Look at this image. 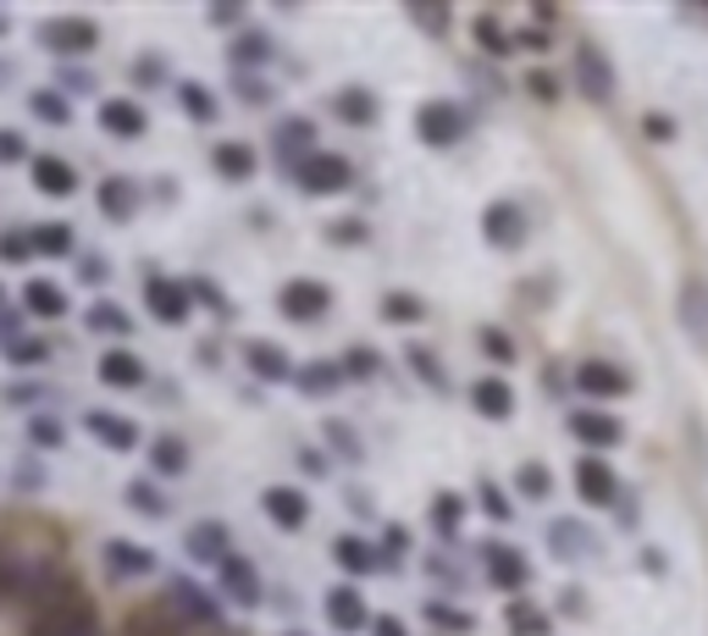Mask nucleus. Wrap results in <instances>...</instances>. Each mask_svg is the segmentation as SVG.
<instances>
[{
	"label": "nucleus",
	"instance_id": "ea45409f",
	"mask_svg": "<svg viewBox=\"0 0 708 636\" xmlns=\"http://www.w3.org/2000/svg\"><path fill=\"white\" fill-rule=\"evenodd\" d=\"M12 360H23V366H34V360H45V349H40V344H18V349H12Z\"/></svg>",
	"mask_w": 708,
	"mask_h": 636
},
{
	"label": "nucleus",
	"instance_id": "72a5a7b5",
	"mask_svg": "<svg viewBox=\"0 0 708 636\" xmlns=\"http://www.w3.org/2000/svg\"><path fill=\"white\" fill-rule=\"evenodd\" d=\"M410 366H416V371H421L427 382H443V371H438V366L427 360V349H410Z\"/></svg>",
	"mask_w": 708,
	"mask_h": 636
},
{
	"label": "nucleus",
	"instance_id": "5701e85b",
	"mask_svg": "<svg viewBox=\"0 0 708 636\" xmlns=\"http://www.w3.org/2000/svg\"><path fill=\"white\" fill-rule=\"evenodd\" d=\"M487 559H493V570H498V575H493L498 586H521V581H526V559H521V553H504V548H493Z\"/></svg>",
	"mask_w": 708,
	"mask_h": 636
},
{
	"label": "nucleus",
	"instance_id": "c85d7f7f",
	"mask_svg": "<svg viewBox=\"0 0 708 636\" xmlns=\"http://www.w3.org/2000/svg\"><path fill=\"white\" fill-rule=\"evenodd\" d=\"M388 315H394V322H416L421 304H416L410 293H388Z\"/></svg>",
	"mask_w": 708,
	"mask_h": 636
},
{
	"label": "nucleus",
	"instance_id": "c03bdc74",
	"mask_svg": "<svg viewBox=\"0 0 708 636\" xmlns=\"http://www.w3.org/2000/svg\"><path fill=\"white\" fill-rule=\"evenodd\" d=\"M40 244H45V249H67V244H73V238H67V233H56V227H51V233H45V238H40Z\"/></svg>",
	"mask_w": 708,
	"mask_h": 636
},
{
	"label": "nucleus",
	"instance_id": "f3484780",
	"mask_svg": "<svg viewBox=\"0 0 708 636\" xmlns=\"http://www.w3.org/2000/svg\"><path fill=\"white\" fill-rule=\"evenodd\" d=\"M100 377L106 382H117V388H133V382H144V371H139V360L133 355H100Z\"/></svg>",
	"mask_w": 708,
	"mask_h": 636
},
{
	"label": "nucleus",
	"instance_id": "393cba45",
	"mask_svg": "<svg viewBox=\"0 0 708 636\" xmlns=\"http://www.w3.org/2000/svg\"><path fill=\"white\" fill-rule=\"evenodd\" d=\"M40 636H100V625L89 619V614H62L56 625H45Z\"/></svg>",
	"mask_w": 708,
	"mask_h": 636
},
{
	"label": "nucleus",
	"instance_id": "b1692460",
	"mask_svg": "<svg viewBox=\"0 0 708 636\" xmlns=\"http://www.w3.org/2000/svg\"><path fill=\"white\" fill-rule=\"evenodd\" d=\"M29 304H34V315H62L67 310L62 288H51V282H29Z\"/></svg>",
	"mask_w": 708,
	"mask_h": 636
},
{
	"label": "nucleus",
	"instance_id": "a878e982",
	"mask_svg": "<svg viewBox=\"0 0 708 636\" xmlns=\"http://www.w3.org/2000/svg\"><path fill=\"white\" fill-rule=\"evenodd\" d=\"M310 144V122H282L277 128V150L288 155V150H304Z\"/></svg>",
	"mask_w": 708,
	"mask_h": 636
},
{
	"label": "nucleus",
	"instance_id": "c9c22d12",
	"mask_svg": "<svg viewBox=\"0 0 708 636\" xmlns=\"http://www.w3.org/2000/svg\"><path fill=\"white\" fill-rule=\"evenodd\" d=\"M337 553H343V564H354V570H366V548H361V542H337Z\"/></svg>",
	"mask_w": 708,
	"mask_h": 636
},
{
	"label": "nucleus",
	"instance_id": "a18cd8bd",
	"mask_svg": "<svg viewBox=\"0 0 708 636\" xmlns=\"http://www.w3.org/2000/svg\"><path fill=\"white\" fill-rule=\"evenodd\" d=\"M377 636H399V625L394 619H377Z\"/></svg>",
	"mask_w": 708,
	"mask_h": 636
},
{
	"label": "nucleus",
	"instance_id": "f03ea898",
	"mask_svg": "<svg viewBox=\"0 0 708 636\" xmlns=\"http://www.w3.org/2000/svg\"><path fill=\"white\" fill-rule=\"evenodd\" d=\"M326 304H332V293H326L321 282H288V288H282V310L299 315V322H315Z\"/></svg>",
	"mask_w": 708,
	"mask_h": 636
},
{
	"label": "nucleus",
	"instance_id": "6e6552de",
	"mask_svg": "<svg viewBox=\"0 0 708 636\" xmlns=\"http://www.w3.org/2000/svg\"><path fill=\"white\" fill-rule=\"evenodd\" d=\"M266 515H271L277 526H299V520L310 515V504H304V493H293V487H271V493H266Z\"/></svg>",
	"mask_w": 708,
	"mask_h": 636
},
{
	"label": "nucleus",
	"instance_id": "423d86ee",
	"mask_svg": "<svg viewBox=\"0 0 708 636\" xmlns=\"http://www.w3.org/2000/svg\"><path fill=\"white\" fill-rule=\"evenodd\" d=\"M576 482H581V498H587V504H614V471H609V465L581 460Z\"/></svg>",
	"mask_w": 708,
	"mask_h": 636
},
{
	"label": "nucleus",
	"instance_id": "bb28decb",
	"mask_svg": "<svg viewBox=\"0 0 708 636\" xmlns=\"http://www.w3.org/2000/svg\"><path fill=\"white\" fill-rule=\"evenodd\" d=\"M128 498H133V509H144V515H161V509H167V498H161V493H150V482H133V493H128Z\"/></svg>",
	"mask_w": 708,
	"mask_h": 636
},
{
	"label": "nucleus",
	"instance_id": "2f4dec72",
	"mask_svg": "<svg viewBox=\"0 0 708 636\" xmlns=\"http://www.w3.org/2000/svg\"><path fill=\"white\" fill-rule=\"evenodd\" d=\"M178 597H183V603L194 608V619H216V608H211V603H205L200 592H189V586H178Z\"/></svg>",
	"mask_w": 708,
	"mask_h": 636
},
{
	"label": "nucleus",
	"instance_id": "79ce46f5",
	"mask_svg": "<svg viewBox=\"0 0 708 636\" xmlns=\"http://www.w3.org/2000/svg\"><path fill=\"white\" fill-rule=\"evenodd\" d=\"M343 111H348V117H372V106H366V95H348V100H343Z\"/></svg>",
	"mask_w": 708,
	"mask_h": 636
},
{
	"label": "nucleus",
	"instance_id": "a211bd4d",
	"mask_svg": "<svg viewBox=\"0 0 708 636\" xmlns=\"http://www.w3.org/2000/svg\"><path fill=\"white\" fill-rule=\"evenodd\" d=\"M144 293H150V304L161 310V322H183V315H189V304H183V293H178L172 282H155V277H150Z\"/></svg>",
	"mask_w": 708,
	"mask_h": 636
},
{
	"label": "nucleus",
	"instance_id": "473e14b6",
	"mask_svg": "<svg viewBox=\"0 0 708 636\" xmlns=\"http://www.w3.org/2000/svg\"><path fill=\"white\" fill-rule=\"evenodd\" d=\"M95 327H111V333H122L128 322H122V315H117V304H100V310H95Z\"/></svg>",
	"mask_w": 708,
	"mask_h": 636
},
{
	"label": "nucleus",
	"instance_id": "f257e3e1",
	"mask_svg": "<svg viewBox=\"0 0 708 636\" xmlns=\"http://www.w3.org/2000/svg\"><path fill=\"white\" fill-rule=\"evenodd\" d=\"M416 128L432 139V144H454L460 133H465V117L449 106V100H432V106H421V117H416Z\"/></svg>",
	"mask_w": 708,
	"mask_h": 636
},
{
	"label": "nucleus",
	"instance_id": "6ab92c4d",
	"mask_svg": "<svg viewBox=\"0 0 708 636\" xmlns=\"http://www.w3.org/2000/svg\"><path fill=\"white\" fill-rule=\"evenodd\" d=\"M106 564L133 570V575H150V570H155V559H150V553H139V548H128V542H106Z\"/></svg>",
	"mask_w": 708,
	"mask_h": 636
},
{
	"label": "nucleus",
	"instance_id": "7ed1b4c3",
	"mask_svg": "<svg viewBox=\"0 0 708 636\" xmlns=\"http://www.w3.org/2000/svg\"><path fill=\"white\" fill-rule=\"evenodd\" d=\"M304 188H310V194L348 188V166H343L337 155H315V161H304Z\"/></svg>",
	"mask_w": 708,
	"mask_h": 636
},
{
	"label": "nucleus",
	"instance_id": "37998d69",
	"mask_svg": "<svg viewBox=\"0 0 708 636\" xmlns=\"http://www.w3.org/2000/svg\"><path fill=\"white\" fill-rule=\"evenodd\" d=\"M34 438H40V443H45V449H56V438H62V432H56V427H51V421H40V427H34Z\"/></svg>",
	"mask_w": 708,
	"mask_h": 636
},
{
	"label": "nucleus",
	"instance_id": "ddd939ff",
	"mask_svg": "<svg viewBox=\"0 0 708 636\" xmlns=\"http://www.w3.org/2000/svg\"><path fill=\"white\" fill-rule=\"evenodd\" d=\"M576 67H581V84H587V95H592V100H609V95H614V78H609L603 56L581 51V56H576Z\"/></svg>",
	"mask_w": 708,
	"mask_h": 636
},
{
	"label": "nucleus",
	"instance_id": "1a4fd4ad",
	"mask_svg": "<svg viewBox=\"0 0 708 636\" xmlns=\"http://www.w3.org/2000/svg\"><path fill=\"white\" fill-rule=\"evenodd\" d=\"M45 40H51V51H89L95 45V23H51L45 29Z\"/></svg>",
	"mask_w": 708,
	"mask_h": 636
},
{
	"label": "nucleus",
	"instance_id": "a19ab883",
	"mask_svg": "<svg viewBox=\"0 0 708 636\" xmlns=\"http://www.w3.org/2000/svg\"><path fill=\"white\" fill-rule=\"evenodd\" d=\"M438 625H449V630H465L471 619H465V614H454V608H438Z\"/></svg>",
	"mask_w": 708,
	"mask_h": 636
},
{
	"label": "nucleus",
	"instance_id": "4be33fe9",
	"mask_svg": "<svg viewBox=\"0 0 708 636\" xmlns=\"http://www.w3.org/2000/svg\"><path fill=\"white\" fill-rule=\"evenodd\" d=\"M249 366H255L260 377H271V382H282V377H288V360H282L271 344H249Z\"/></svg>",
	"mask_w": 708,
	"mask_h": 636
},
{
	"label": "nucleus",
	"instance_id": "f704fd0d",
	"mask_svg": "<svg viewBox=\"0 0 708 636\" xmlns=\"http://www.w3.org/2000/svg\"><path fill=\"white\" fill-rule=\"evenodd\" d=\"M155 465H161V471H178V465H183V449H178V443H161V449H155Z\"/></svg>",
	"mask_w": 708,
	"mask_h": 636
},
{
	"label": "nucleus",
	"instance_id": "9b49d317",
	"mask_svg": "<svg viewBox=\"0 0 708 636\" xmlns=\"http://www.w3.org/2000/svg\"><path fill=\"white\" fill-rule=\"evenodd\" d=\"M89 432H95V438H106L111 449H133V443H139L133 421H122V416H106V410H95V416H89Z\"/></svg>",
	"mask_w": 708,
	"mask_h": 636
},
{
	"label": "nucleus",
	"instance_id": "39448f33",
	"mask_svg": "<svg viewBox=\"0 0 708 636\" xmlns=\"http://www.w3.org/2000/svg\"><path fill=\"white\" fill-rule=\"evenodd\" d=\"M570 432H576L581 443H598V449L620 443V421H614V416H598V410H581V416H570Z\"/></svg>",
	"mask_w": 708,
	"mask_h": 636
},
{
	"label": "nucleus",
	"instance_id": "4468645a",
	"mask_svg": "<svg viewBox=\"0 0 708 636\" xmlns=\"http://www.w3.org/2000/svg\"><path fill=\"white\" fill-rule=\"evenodd\" d=\"M100 117H106V128H117L122 139H139V133H144V111H139L133 100H106Z\"/></svg>",
	"mask_w": 708,
	"mask_h": 636
},
{
	"label": "nucleus",
	"instance_id": "9d476101",
	"mask_svg": "<svg viewBox=\"0 0 708 636\" xmlns=\"http://www.w3.org/2000/svg\"><path fill=\"white\" fill-rule=\"evenodd\" d=\"M34 177H40V188H45V194H73V188H78L73 166H67V161H56V155H40V161H34Z\"/></svg>",
	"mask_w": 708,
	"mask_h": 636
},
{
	"label": "nucleus",
	"instance_id": "c756f323",
	"mask_svg": "<svg viewBox=\"0 0 708 636\" xmlns=\"http://www.w3.org/2000/svg\"><path fill=\"white\" fill-rule=\"evenodd\" d=\"M183 106H189L194 117H211V111H216V100H211L205 89H183Z\"/></svg>",
	"mask_w": 708,
	"mask_h": 636
},
{
	"label": "nucleus",
	"instance_id": "412c9836",
	"mask_svg": "<svg viewBox=\"0 0 708 636\" xmlns=\"http://www.w3.org/2000/svg\"><path fill=\"white\" fill-rule=\"evenodd\" d=\"M222 548H227L222 526H194V531H189V553H194V559H222Z\"/></svg>",
	"mask_w": 708,
	"mask_h": 636
},
{
	"label": "nucleus",
	"instance_id": "7c9ffc66",
	"mask_svg": "<svg viewBox=\"0 0 708 636\" xmlns=\"http://www.w3.org/2000/svg\"><path fill=\"white\" fill-rule=\"evenodd\" d=\"M100 200H106V211H128V205H133V194H128L122 183H106V188H100Z\"/></svg>",
	"mask_w": 708,
	"mask_h": 636
},
{
	"label": "nucleus",
	"instance_id": "cd10ccee",
	"mask_svg": "<svg viewBox=\"0 0 708 636\" xmlns=\"http://www.w3.org/2000/svg\"><path fill=\"white\" fill-rule=\"evenodd\" d=\"M521 487H526V498H548V471L543 465H526L521 471Z\"/></svg>",
	"mask_w": 708,
	"mask_h": 636
},
{
	"label": "nucleus",
	"instance_id": "20e7f679",
	"mask_svg": "<svg viewBox=\"0 0 708 636\" xmlns=\"http://www.w3.org/2000/svg\"><path fill=\"white\" fill-rule=\"evenodd\" d=\"M576 377H581V388H587V394H609V399H620V394L631 388V377H625L620 366H603V360H587Z\"/></svg>",
	"mask_w": 708,
	"mask_h": 636
},
{
	"label": "nucleus",
	"instance_id": "aec40b11",
	"mask_svg": "<svg viewBox=\"0 0 708 636\" xmlns=\"http://www.w3.org/2000/svg\"><path fill=\"white\" fill-rule=\"evenodd\" d=\"M216 166H222L227 177H249V172H255V150H249V144H222V150H216Z\"/></svg>",
	"mask_w": 708,
	"mask_h": 636
},
{
	"label": "nucleus",
	"instance_id": "58836bf2",
	"mask_svg": "<svg viewBox=\"0 0 708 636\" xmlns=\"http://www.w3.org/2000/svg\"><path fill=\"white\" fill-rule=\"evenodd\" d=\"M23 155V139L18 133H0V161H18Z\"/></svg>",
	"mask_w": 708,
	"mask_h": 636
},
{
	"label": "nucleus",
	"instance_id": "dca6fc26",
	"mask_svg": "<svg viewBox=\"0 0 708 636\" xmlns=\"http://www.w3.org/2000/svg\"><path fill=\"white\" fill-rule=\"evenodd\" d=\"M476 410H482L487 421H509V410H515V394H509L504 382H482V388H476Z\"/></svg>",
	"mask_w": 708,
	"mask_h": 636
},
{
	"label": "nucleus",
	"instance_id": "4c0bfd02",
	"mask_svg": "<svg viewBox=\"0 0 708 636\" xmlns=\"http://www.w3.org/2000/svg\"><path fill=\"white\" fill-rule=\"evenodd\" d=\"M34 106H40V117H51V122H62V117H67V106H62V100H51V95H40Z\"/></svg>",
	"mask_w": 708,
	"mask_h": 636
},
{
	"label": "nucleus",
	"instance_id": "0eeeda50",
	"mask_svg": "<svg viewBox=\"0 0 708 636\" xmlns=\"http://www.w3.org/2000/svg\"><path fill=\"white\" fill-rule=\"evenodd\" d=\"M326 614L337 619V630H361V625H366V603L354 597L348 586H332V592H326Z\"/></svg>",
	"mask_w": 708,
	"mask_h": 636
},
{
	"label": "nucleus",
	"instance_id": "2eb2a0df",
	"mask_svg": "<svg viewBox=\"0 0 708 636\" xmlns=\"http://www.w3.org/2000/svg\"><path fill=\"white\" fill-rule=\"evenodd\" d=\"M487 238H493V244H521V238H526L521 211H515V205H493V211H487Z\"/></svg>",
	"mask_w": 708,
	"mask_h": 636
},
{
	"label": "nucleus",
	"instance_id": "f8f14e48",
	"mask_svg": "<svg viewBox=\"0 0 708 636\" xmlns=\"http://www.w3.org/2000/svg\"><path fill=\"white\" fill-rule=\"evenodd\" d=\"M222 570H227V592H233V597L260 603V575H255L249 559H222Z\"/></svg>",
	"mask_w": 708,
	"mask_h": 636
},
{
	"label": "nucleus",
	"instance_id": "e433bc0d",
	"mask_svg": "<svg viewBox=\"0 0 708 636\" xmlns=\"http://www.w3.org/2000/svg\"><path fill=\"white\" fill-rule=\"evenodd\" d=\"M482 344H487V355H493V360H515V349H509L498 333H482Z\"/></svg>",
	"mask_w": 708,
	"mask_h": 636
}]
</instances>
